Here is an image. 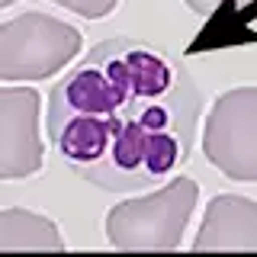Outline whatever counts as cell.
<instances>
[{
	"mask_svg": "<svg viewBox=\"0 0 257 257\" xmlns=\"http://www.w3.org/2000/svg\"><path fill=\"white\" fill-rule=\"evenodd\" d=\"M0 247H7V251H23V247L61 251L64 241L52 219L29 212V209H20V206H10L0 212Z\"/></svg>",
	"mask_w": 257,
	"mask_h": 257,
	"instance_id": "obj_7",
	"label": "cell"
},
{
	"mask_svg": "<svg viewBox=\"0 0 257 257\" xmlns=\"http://www.w3.org/2000/svg\"><path fill=\"white\" fill-rule=\"evenodd\" d=\"M187 7L199 16L212 20H251L257 13V0H187Z\"/></svg>",
	"mask_w": 257,
	"mask_h": 257,
	"instance_id": "obj_8",
	"label": "cell"
},
{
	"mask_svg": "<svg viewBox=\"0 0 257 257\" xmlns=\"http://www.w3.org/2000/svg\"><path fill=\"white\" fill-rule=\"evenodd\" d=\"M84 36L45 13H20L0 26V77L42 80L77 58Z\"/></svg>",
	"mask_w": 257,
	"mask_h": 257,
	"instance_id": "obj_3",
	"label": "cell"
},
{
	"mask_svg": "<svg viewBox=\"0 0 257 257\" xmlns=\"http://www.w3.org/2000/svg\"><path fill=\"white\" fill-rule=\"evenodd\" d=\"M52 4H58L71 13H80V16H87V20H100V16H109L116 10L119 0H52Z\"/></svg>",
	"mask_w": 257,
	"mask_h": 257,
	"instance_id": "obj_9",
	"label": "cell"
},
{
	"mask_svg": "<svg viewBox=\"0 0 257 257\" xmlns=\"http://www.w3.org/2000/svg\"><path fill=\"white\" fill-rule=\"evenodd\" d=\"M203 151L228 180L257 183V87L225 90L212 103Z\"/></svg>",
	"mask_w": 257,
	"mask_h": 257,
	"instance_id": "obj_4",
	"label": "cell"
},
{
	"mask_svg": "<svg viewBox=\"0 0 257 257\" xmlns=\"http://www.w3.org/2000/svg\"><path fill=\"white\" fill-rule=\"evenodd\" d=\"M196 251H257V203L235 193H219L209 199Z\"/></svg>",
	"mask_w": 257,
	"mask_h": 257,
	"instance_id": "obj_6",
	"label": "cell"
},
{
	"mask_svg": "<svg viewBox=\"0 0 257 257\" xmlns=\"http://www.w3.org/2000/svg\"><path fill=\"white\" fill-rule=\"evenodd\" d=\"M203 109L196 80L167 48L96 42L48 96V135L87 183L132 193L190 158Z\"/></svg>",
	"mask_w": 257,
	"mask_h": 257,
	"instance_id": "obj_1",
	"label": "cell"
},
{
	"mask_svg": "<svg viewBox=\"0 0 257 257\" xmlns=\"http://www.w3.org/2000/svg\"><path fill=\"white\" fill-rule=\"evenodd\" d=\"M39 93L29 87L0 90V177H32L42 171V142H39Z\"/></svg>",
	"mask_w": 257,
	"mask_h": 257,
	"instance_id": "obj_5",
	"label": "cell"
},
{
	"mask_svg": "<svg viewBox=\"0 0 257 257\" xmlns=\"http://www.w3.org/2000/svg\"><path fill=\"white\" fill-rule=\"evenodd\" d=\"M199 187L193 177H174L142 199H125L106 215V235L119 251H174L183 238Z\"/></svg>",
	"mask_w": 257,
	"mask_h": 257,
	"instance_id": "obj_2",
	"label": "cell"
},
{
	"mask_svg": "<svg viewBox=\"0 0 257 257\" xmlns=\"http://www.w3.org/2000/svg\"><path fill=\"white\" fill-rule=\"evenodd\" d=\"M10 4H16V0H0V7H10Z\"/></svg>",
	"mask_w": 257,
	"mask_h": 257,
	"instance_id": "obj_10",
	"label": "cell"
}]
</instances>
